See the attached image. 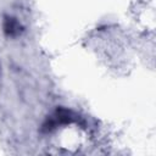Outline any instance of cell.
I'll return each mask as SVG.
<instances>
[{
    "instance_id": "obj_1",
    "label": "cell",
    "mask_w": 156,
    "mask_h": 156,
    "mask_svg": "<svg viewBox=\"0 0 156 156\" xmlns=\"http://www.w3.org/2000/svg\"><path fill=\"white\" fill-rule=\"evenodd\" d=\"M18 29H20V26L16 21H13L12 18L7 20L6 21V24H5V30L9 33V34H15V33H18Z\"/></svg>"
}]
</instances>
